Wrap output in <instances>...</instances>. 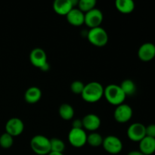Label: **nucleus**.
I'll list each match as a JSON object with an SVG mask.
<instances>
[{
    "mask_svg": "<svg viewBox=\"0 0 155 155\" xmlns=\"http://www.w3.org/2000/svg\"><path fill=\"white\" fill-rule=\"evenodd\" d=\"M104 89L102 85L98 82H90L85 84L81 97L88 103H95L104 96Z\"/></svg>",
    "mask_w": 155,
    "mask_h": 155,
    "instance_id": "obj_1",
    "label": "nucleus"
},
{
    "mask_svg": "<svg viewBox=\"0 0 155 155\" xmlns=\"http://www.w3.org/2000/svg\"><path fill=\"white\" fill-rule=\"evenodd\" d=\"M104 96L109 104L116 107L124 104L127 97L120 87V85L117 84H110L104 88Z\"/></svg>",
    "mask_w": 155,
    "mask_h": 155,
    "instance_id": "obj_2",
    "label": "nucleus"
},
{
    "mask_svg": "<svg viewBox=\"0 0 155 155\" xmlns=\"http://www.w3.org/2000/svg\"><path fill=\"white\" fill-rule=\"evenodd\" d=\"M30 148L37 155H48L51 152L50 139L42 135H36L31 139Z\"/></svg>",
    "mask_w": 155,
    "mask_h": 155,
    "instance_id": "obj_3",
    "label": "nucleus"
},
{
    "mask_svg": "<svg viewBox=\"0 0 155 155\" xmlns=\"http://www.w3.org/2000/svg\"><path fill=\"white\" fill-rule=\"evenodd\" d=\"M86 37L92 45L97 47H103L108 42V34L101 27L90 29L87 32Z\"/></svg>",
    "mask_w": 155,
    "mask_h": 155,
    "instance_id": "obj_4",
    "label": "nucleus"
},
{
    "mask_svg": "<svg viewBox=\"0 0 155 155\" xmlns=\"http://www.w3.org/2000/svg\"><path fill=\"white\" fill-rule=\"evenodd\" d=\"M30 61L32 64L42 71H48L49 64L47 61V55L45 51L41 48H35L30 54Z\"/></svg>",
    "mask_w": 155,
    "mask_h": 155,
    "instance_id": "obj_5",
    "label": "nucleus"
},
{
    "mask_svg": "<svg viewBox=\"0 0 155 155\" xmlns=\"http://www.w3.org/2000/svg\"><path fill=\"white\" fill-rule=\"evenodd\" d=\"M87 136L83 129L71 128L68 133V141L73 147L80 148L87 143Z\"/></svg>",
    "mask_w": 155,
    "mask_h": 155,
    "instance_id": "obj_6",
    "label": "nucleus"
},
{
    "mask_svg": "<svg viewBox=\"0 0 155 155\" xmlns=\"http://www.w3.org/2000/svg\"><path fill=\"white\" fill-rule=\"evenodd\" d=\"M102 146L106 152L110 154H119L123 149V143L120 139L115 136H108L104 138Z\"/></svg>",
    "mask_w": 155,
    "mask_h": 155,
    "instance_id": "obj_7",
    "label": "nucleus"
},
{
    "mask_svg": "<svg viewBox=\"0 0 155 155\" xmlns=\"http://www.w3.org/2000/svg\"><path fill=\"white\" fill-rule=\"evenodd\" d=\"M104 16L101 10L98 8H93L92 10L85 13L84 24L89 28H95V27H101Z\"/></svg>",
    "mask_w": 155,
    "mask_h": 155,
    "instance_id": "obj_8",
    "label": "nucleus"
},
{
    "mask_svg": "<svg viewBox=\"0 0 155 155\" xmlns=\"http://www.w3.org/2000/svg\"><path fill=\"white\" fill-rule=\"evenodd\" d=\"M133 114V111L132 107L128 104L124 103L117 106L114 112V117L117 123L125 124L131 120Z\"/></svg>",
    "mask_w": 155,
    "mask_h": 155,
    "instance_id": "obj_9",
    "label": "nucleus"
},
{
    "mask_svg": "<svg viewBox=\"0 0 155 155\" xmlns=\"http://www.w3.org/2000/svg\"><path fill=\"white\" fill-rule=\"evenodd\" d=\"M127 136L133 142H139L146 136L145 126L141 123H134L131 124L127 130Z\"/></svg>",
    "mask_w": 155,
    "mask_h": 155,
    "instance_id": "obj_10",
    "label": "nucleus"
},
{
    "mask_svg": "<svg viewBox=\"0 0 155 155\" xmlns=\"http://www.w3.org/2000/svg\"><path fill=\"white\" fill-rule=\"evenodd\" d=\"M24 122L18 117L11 118L5 124V133L12 136V137L21 135L24 132Z\"/></svg>",
    "mask_w": 155,
    "mask_h": 155,
    "instance_id": "obj_11",
    "label": "nucleus"
},
{
    "mask_svg": "<svg viewBox=\"0 0 155 155\" xmlns=\"http://www.w3.org/2000/svg\"><path fill=\"white\" fill-rule=\"evenodd\" d=\"M138 57L142 61L148 62L155 58V45L151 42H145L139 47Z\"/></svg>",
    "mask_w": 155,
    "mask_h": 155,
    "instance_id": "obj_12",
    "label": "nucleus"
},
{
    "mask_svg": "<svg viewBox=\"0 0 155 155\" xmlns=\"http://www.w3.org/2000/svg\"><path fill=\"white\" fill-rule=\"evenodd\" d=\"M82 123H83V129L93 133L99 129L101 121L97 114H88L82 119Z\"/></svg>",
    "mask_w": 155,
    "mask_h": 155,
    "instance_id": "obj_13",
    "label": "nucleus"
},
{
    "mask_svg": "<svg viewBox=\"0 0 155 155\" xmlns=\"http://www.w3.org/2000/svg\"><path fill=\"white\" fill-rule=\"evenodd\" d=\"M74 8L71 0H55L53 2L54 12L61 16H66Z\"/></svg>",
    "mask_w": 155,
    "mask_h": 155,
    "instance_id": "obj_14",
    "label": "nucleus"
},
{
    "mask_svg": "<svg viewBox=\"0 0 155 155\" xmlns=\"http://www.w3.org/2000/svg\"><path fill=\"white\" fill-rule=\"evenodd\" d=\"M67 21L71 25L74 27H80L84 24L85 14L79 8H74L68 15H66Z\"/></svg>",
    "mask_w": 155,
    "mask_h": 155,
    "instance_id": "obj_15",
    "label": "nucleus"
},
{
    "mask_svg": "<svg viewBox=\"0 0 155 155\" xmlns=\"http://www.w3.org/2000/svg\"><path fill=\"white\" fill-rule=\"evenodd\" d=\"M139 151L145 155H151L155 152V139L145 136L139 142Z\"/></svg>",
    "mask_w": 155,
    "mask_h": 155,
    "instance_id": "obj_16",
    "label": "nucleus"
},
{
    "mask_svg": "<svg viewBox=\"0 0 155 155\" xmlns=\"http://www.w3.org/2000/svg\"><path fill=\"white\" fill-rule=\"evenodd\" d=\"M42 98V91L36 86L28 88L24 94V99L28 104H36Z\"/></svg>",
    "mask_w": 155,
    "mask_h": 155,
    "instance_id": "obj_17",
    "label": "nucleus"
},
{
    "mask_svg": "<svg viewBox=\"0 0 155 155\" xmlns=\"http://www.w3.org/2000/svg\"><path fill=\"white\" fill-rule=\"evenodd\" d=\"M115 6L118 12L124 15L132 13L135 9V3L133 0H117Z\"/></svg>",
    "mask_w": 155,
    "mask_h": 155,
    "instance_id": "obj_18",
    "label": "nucleus"
},
{
    "mask_svg": "<svg viewBox=\"0 0 155 155\" xmlns=\"http://www.w3.org/2000/svg\"><path fill=\"white\" fill-rule=\"evenodd\" d=\"M59 116L64 120H71L74 116V109L71 104L64 103L59 107Z\"/></svg>",
    "mask_w": 155,
    "mask_h": 155,
    "instance_id": "obj_19",
    "label": "nucleus"
},
{
    "mask_svg": "<svg viewBox=\"0 0 155 155\" xmlns=\"http://www.w3.org/2000/svg\"><path fill=\"white\" fill-rule=\"evenodd\" d=\"M120 87L121 88L126 96L134 95L136 91V84L133 80H130V79L124 80L120 85Z\"/></svg>",
    "mask_w": 155,
    "mask_h": 155,
    "instance_id": "obj_20",
    "label": "nucleus"
},
{
    "mask_svg": "<svg viewBox=\"0 0 155 155\" xmlns=\"http://www.w3.org/2000/svg\"><path fill=\"white\" fill-rule=\"evenodd\" d=\"M103 140H104V138L101 136V135L96 132L91 133L87 136V143L90 146L94 147V148H97V147L102 145Z\"/></svg>",
    "mask_w": 155,
    "mask_h": 155,
    "instance_id": "obj_21",
    "label": "nucleus"
},
{
    "mask_svg": "<svg viewBox=\"0 0 155 155\" xmlns=\"http://www.w3.org/2000/svg\"><path fill=\"white\" fill-rule=\"evenodd\" d=\"M96 3L95 0H80L78 1L77 5H78V8L85 14L95 8Z\"/></svg>",
    "mask_w": 155,
    "mask_h": 155,
    "instance_id": "obj_22",
    "label": "nucleus"
},
{
    "mask_svg": "<svg viewBox=\"0 0 155 155\" xmlns=\"http://www.w3.org/2000/svg\"><path fill=\"white\" fill-rule=\"evenodd\" d=\"M50 145H51V151L63 153L65 149L64 142L58 138H52L50 139Z\"/></svg>",
    "mask_w": 155,
    "mask_h": 155,
    "instance_id": "obj_23",
    "label": "nucleus"
},
{
    "mask_svg": "<svg viewBox=\"0 0 155 155\" xmlns=\"http://www.w3.org/2000/svg\"><path fill=\"white\" fill-rule=\"evenodd\" d=\"M14 144V137L5 133L0 136V146L5 149L10 148Z\"/></svg>",
    "mask_w": 155,
    "mask_h": 155,
    "instance_id": "obj_24",
    "label": "nucleus"
},
{
    "mask_svg": "<svg viewBox=\"0 0 155 155\" xmlns=\"http://www.w3.org/2000/svg\"><path fill=\"white\" fill-rule=\"evenodd\" d=\"M85 84L80 80H75L71 84V90L73 93L77 95H81L84 89Z\"/></svg>",
    "mask_w": 155,
    "mask_h": 155,
    "instance_id": "obj_25",
    "label": "nucleus"
},
{
    "mask_svg": "<svg viewBox=\"0 0 155 155\" xmlns=\"http://www.w3.org/2000/svg\"><path fill=\"white\" fill-rule=\"evenodd\" d=\"M145 135L155 139V124H150L148 127H145Z\"/></svg>",
    "mask_w": 155,
    "mask_h": 155,
    "instance_id": "obj_26",
    "label": "nucleus"
},
{
    "mask_svg": "<svg viewBox=\"0 0 155 155\" xmlns=\"http://www.w3.org/2000/svg\"><path fill=\"white\" fill-rule=\"evenodd\" d=\"M72 128L74 129H83V123H82V120L77 119L74 120L72 123Z\"/></svg>",
    "mask_w": 155,
    "mask_h": 155,
    "instance_id": "obj_27",
    "label": "nucleus"
},
{
    "mask_svg": "<svg viewBox=\"0 0 155 155\" xmlns=\"http://www.w3.org/2000/svg\"><path fill=\"white\" fill-rule=\"evenodd\" d=\"M127 155H145L143 154V153L141 152L140 151H130V152L128 153V154Z\"/></svg>",
    "mask_w": 155,
    "mask_h": 155,
    "instance_id": "obj_28",
    "label": "nucleus"
},
{
    "mask_svg": "<svg viewBox=\"0 0 155 155\" xmlns=\"http://www.w3.org/2000/svg\"><path fill=\"white\" fill-rule=\"evenodd\" d=\"M48 155H64L63 153L60 152H54V151H51Z\"/></svg>",
    "mask_w": 155,
    "mask_h": 155,
    "instance_id": "obj_29",
    "label": "nucleus"
}]
</instances>
